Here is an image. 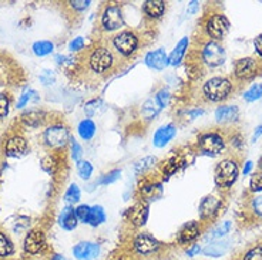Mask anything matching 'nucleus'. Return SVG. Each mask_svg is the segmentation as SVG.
<instances>
[{"label": "nucleus", "mask_w": 262, "mask_h": 260, "mask_svg": "<svg viewBox=\"0 0 262 260\" xmlns=\"http://www.w3.org/2000/svg\"><path fill=\"white\" fill-rule=\"evenodd\" d=\"M9 107H10V100L6 94L0 92V120L5 118L9 114Z\"/></svg>", "instance_id": "obj_40"}, {"label": "nucleus", "mask_w": 262, "mask_h": 260, "mask_svg": "<svg viewBox=\"0 0 262 260\" xmlns=\"http://www.w3.org/2000/svg\"><path fill=\"white\" fill-rule=\"evenodd\" d=\"M198 145H200V150L203 151L205 155H218L225 148L224 138L215 132H210V134L203 135L198 141Z\"/></svg>", "instance_id": "obj_6"}, {"label": "nucleus", "mask_w": 262, "mask_h": 260, "mask_svg": "<svg viewBox=\"0 0 262 260\" xmlns=\"http://www.w3.org/2000/svg\"><path fill=\"white\" fill-rule=\"evenodd\" d=\"M177 134V130L172 124H167V125H163L160 127L156 134H154V138H152V144L158 147V148H163L167 144L170 143L172 138L176 137Z\"/></svg>", "instance_id": "obj_17"}, {"label": "nucleus", "mask_w": 262, "mask_h": 260, "mask_svg": "<svg viewBox=\"0 0 262 260\" xmlns=\"http://www.w3.org/2000/svg\"><path fill=\"white\" fill-rule=\"evenodd\" d=\"M101 104H103V103H101L100 100H93V101H90V103H87L84 107L85 114H87V115H90V117L94 115V114L97 112L98 105H101Z\"/></svg>", "instance_id": "obj_45"}, {"label": "nucleus", "mask_w": 262, "mask_h": 260, "mask_svg": "<svg viewBox=\"0 0 262 260\" xmlns=\"http://www.w3.org/2000/svg\"><path fill=\"white\" fill-rule=\"evenodd\" d=\"M198 236H200V225L195 221L188 222L180 230V233H178V242L181 245H187V243H191V242L195 241Z\"/></svg>", "instance_id": "obj_18"}, {"label": "nucleus", "mask_w": 262, "mask_h": 260, "mask_svg": "<svg viewBox=\"0 0 262 260\" xmlns=\"http://www.w3.org/2000/svg\"><path fill=\"white\" fill-rule=\"evenodd\" d=\"M258 72H259V63L254 57L239 59L234 67L235 77L239 78V80H249V78L255 77Z\"/></svg>", "instance_id": "obj_9"}, {"label": "nucleus", "mask_w": 262, "mask_h": 260, "mask_svg": "<svg viewBox=\"0 0 262 260\" xmlns=\"http://www.w3.org/2000/svg\"><path fill=\"white\" fill-rule=\"evenodd\" d=\"M43 139H45V143H46L47 147H50V148H61V147H64L66 144H67V141H69V131H67L66 127L59 125V124L50 125V127L45 131Z\"/></svg>", "instance_id": "obj_5"}, {"label": "nucleus", "mask_w": 262, "mask_h": 260, "mask_svg": "<svg viewBox=\"0 0 262 260\" xmlns=\"http://www.w3.org/2000/svg\"><path fill=\"white\" fill-rule=\"evenodd\" d=\"M221 205H223V202H221V199H218L216 196H205L200 203V216H201V219L214 218L216 212L221 208Z\"/></svg>", "instance_id": "obj_15"}, {"label": "nucleus", "mask_w": 262, "mask_h": 260, "mask_svg": "<svg viewBox=\"0 0 262 260\" xmlns=\"http://www.w3.org/2000/svg\"><path fill=\"white\" fill-rule=\"evenodd\" d=\"M203 90L204 96L210 101H223L232 91V84L228 78L214 77L204 84Z\"/></svg>", "instance_id": "obj_1"}, {"label": "nucleus", "mask_w": 262, "mask_h": 260, "mask_svg": "<svg viewBox=\"0 0 262 260\" xmlns=\"http://www.w3.org/2000/svg\"><path fill=\"white\" fill-rule=\"evenodd\" d=\"M90 209H92V206H89V205H80L79 208L76 209V216H77L79 222L89 223V218H90Z\"/></svg>", "instance_id": "obj_38"}, {"label": "nucleus", "mask_w": 262, "mask_h": 260, "mask_svg": "<svg viewBox=\"0 0 262 260\" xmlns=\"http://www.w3.org/2000/svg\"><path fill=\"white\" fill-rule=\"evenodd\" d=\"M100 253V246L93 242H80L73 247V254L77 260H94Z\"/></svg>", "instance_id": "obj_12"}, {"label": "nucleus", "mask_w": 262, "mask_h": 260, "mask_svg": "<svg viewBox=\"0 0 262 260\" xmlns=\"http://www.w3.org/2000/svg\"><path fill=\"white\" fill-rule=\"evenodd\" d=\"M84 39L83 37H76V39H73L72 41H70V44H69V50L70 52H80L83 47H84Z\"/></svg>", "instance_id": "obj_47"}, {"label": "nucleus", "mask_w": 262, "mask_h": 260, "mask_svg": "<svg viewBox=\"0 0 262 260\" xmlns=\"http://www.w3.org/2000/svg\"><path fill=\"white\" fill-rule=\"evenodd\" d=\"M259 169L262 171V156H261V159H259Z\"/></svg>", "instance_id": "obj_55"}, {"label": "nucleus", "mask_w": 262, "mask_h": 260, "mask_svg": "<svg viewBox=\"0 0 262 260\" xmlns=\"http://www.w3.org/2000/svg\"><path fill=\"white\" fill-rule=\"evenodd\" d=\"M101 23H103V27L108 32L118 30L120 27L124 26V16H123L121 9L118 6L107 7L101 17Z\"/></svg>", "instance_id": "obj_10"}, {"label": "nucleus", "mask_w": 262, "mask_h": 260, "mask_svg": "<svg viewBox=\"0 0 262 260\" xmlns=\"http://www.w3.org/2000/svg\"><path fill=\"white\" fill-rule=\"evenodd\" d=\"M13 253H14L13 242L10 241L6 234L0 232V257H2V259H5V257L12 256Z\"/></svg>", "instance_id": "obj_28"}, {"label": "nucleus", "mask_w": 262, "mask_h": 260, "mask_svg": "<svg viewBox=\"0 0 262 260\" xmlns=\"http://www.w3.org/2000/svg\"><path fill=\"white\" fill-rule=\"evenodd\" d=\"M161 110V107L158 105L157 100H148L144 105H143V114H144L147 118H151L152 115H156L158 111Z\"/></svg>", "instance_id": "obj_36"}, {"label": "nucleus", "mask_w": 262, "mask_h": 260, "mask_svg": "<svg viewBox=\"0 0 262 260\" xmlns=\"http://www.w3.org/2000/svg\"><path fill=\"white\" fill-rule=\"evenodd\" d=\"M244 260H262V247H252L251 250H248V252L245 253Z\"/></svg>", "instance_id": "obj_42"}, {"label": "nucleus", "mask_w": 262, "mask_h": 260, "mask_svg": "<svg viewBox=\"0 0 262 260\" xmlns=\"http://www.w3.org/2000/svg\"><path fill=\"white\" fill-rule=\"evenodd\" d=\"M114 47L118 53H121L123 56H131L133 53L137 50L138 39L134 33L123 32L117 34L114 37Z\"/></svg>", "instance_id": "obj_8"}, {"label": "nucleus", "mask_w": 262, "mask_h": 260, "mask_svg": "<svg viewBox=\"0 0 262 260\" xmlns=\"http://www.w3.org/2000/svg\"><path fill=\"white\" fill-rule=\"evenodd\" d=\"M188 44H190V40L188 37H183V39L180 40L177 43V46L174 47V50L171 52L170 57H168V64L170 65H178L181 63V60H183L184 54L187 52V49H188Z\"/></svg>", "instance_id": "obj_20"}, {"label": "nucleus", "mask_w": 262, "mask_h": 260, "mask_svg": "<svg viewBox=\"0 0 262 260\" xmlns=\"http://www.w3.org/2000/svg\"><path fill=\"white\" fill-rule=\"evenodd\" d=\"M249 186H251L252 192H259V191H262V171L261 172H256L255 175H252Z\"/></svg>", "instance_id": "obj_41"}, {"label": "nucleus", "mask_w": 262, "mask_h": 260, "mask_svg": "<svg viewBox=\"0 0 262 260\" xmlns=\"http://www.w3.org/2000/svg\"><path fill=\"white\" fill-rule=\"evenodd\" d=\"M251 169H252V162L248 161V162L245 163V167H244V175H248L249 172H251Z\"/></svg>", "instance_id": "obj_53"}, {"label": "nucleus", "mask_w": 262, "mask_h": 260, "mask_svg": "<svg viewBox=\"0 0 262 260\" xmlns=\"http://www.w3.org/2000/svg\"><path fill=\"white\" fill-rule=\"evenodd\" d=\"M79 135L84 141H90L93 137H94V134H96V124L93 123L92 120H83L81 123L79 124Z\"/></svg>", "instance_id": "obj_26"}, {"label": "nucleus", "mask_w": 262, "mask_h": 260, "mask_svg": "<svg viewBox=\"0 0 262 260\" xmlns=\"http://www.w3.org/2000/svg\"><path fill=\"white\" fill-rule=\"evenodd\" d=\"M40 81L45 85H52L56 81V76L52 70H43L40 74Z\"/></svg>", "instance_id": "obj_43"}, {"label": "nucleus", "mask_w": 262, "mask_h": 260, "mask_svg": "<svg viewBox=\"0 0 262 260\" xmlns=\"http://www.w3.org/2000/svg\"><path fill=\"white\" fill-rule=\"evenodd\" d=\"M205 30L211 39L223 40L229 32L228 19L224 14H212L205 25Z\"/></svg>", "instance_id": "obj_4"}, {"label": "nucleus", "mask_w": 262, "mask_h": 260, "mask_svg": "<svg viewBox=\"0 0 262 260\" xmlns=\"http://www.w3.org/2000/svg\"><path fill=\"white\" fill-rule=\"evenodd\" d=\"M148 218V208L145 205H137L130 210V221L136 226H143Z\"/></svg>", "instance_id": "obj_23"}, {"label": "nucleus", "mask_w": 262, "mask_h": 260, "mask_svg": "<svg viewBox=\"0 0 262 260\" xmlns=\"http://www.w3.org/2000/svg\"><path fill=\"white\" fill-rule=\"evenodd\" d=\"M120 176H121V171H120V169H113V171H110L108 174H105V175L101 176L96 183H98V185H108V183H114V182H117L118 179H120Z\"/></svg>", "instance_id": "obj_33"}, {"label": "nucleus", "mask_w": 262, "mask_h": 260, "mask_svg": "<svg viewBox=\"0 0 262 260\" xmlns=\"http://www.w3.org/2000/svg\"><path fill=\"white\" fill-rule=\"evenodd\" d=\"M200 250H201V247L198 246V245H194L191 249L187 250V254H188V256H195L196 253H200Z\"/></svg>", "instance_id": "obj_51"}, {"label": "nucleus", "mask_w": 262, "mask_h": 260, "mask_svg": "<svg viewBox=\"0 0 262 260\" xmlns=\"http://www.w3.org/2000/svg\"><path fill=\"white\" fill-rule=\"evenodd\" d=\"M225 50L223 46H220L216 41L207 43L203 49V60L204 63L210 67H218L225 63Z\"/></svg>", "instance_id": "obj_7"}, {"label": "nucleus", "mask_w": 262, "mask_h": 260, "mask_svg": "<svg viewBox=\"0 0 262 260\" xmlns=\"http://www.w3.org/2000/svg\"><path fill=\"white\" fill-rule=\"evenodd\" d=\"M261 135H262V125H259V127L255 130V132H254V135H252V141L255 143L256 139H259Z\"/></svg>", "instance_id": "obj_52"}, {"label": "nucleus", "mask_w": 262, "mask_h": 260, "mask_svg": "<svg viewBox=\"0 0 262 260\" xmlns=\"http://www.w3.org/2000/svg\"><path fill=\"white\" fill-rule=\"evenodd\" d=\"M145 64L148 65L151 70L161 72V70H164L168 65V56L165 54L163 49L150 52L145 56Z\"/></svg>", "instance_id": "obj_16"}, {"label": "nucleus", "mask_w": 262, "mask_h": 260, "mask_svg": "<svg viewBox=\"0 0 262 260\" xmlns=\"http://www.w3.org/2000/svg\"><path fill=\"white\" fill-rule=\"evenodd\" d=\"M144 13L151 19H158L161 17L165 12V3L163 0H148L144 3Z\"/></svg>", "instance_id": "obj_22"}, {"label": "nucleus", "mask_w": 262, "mask_h": 260, "mask_svg": "<svg viewBox=\"0 0 262 260\" xmlns=\"http://www.w3.org/2000/svg\"><path fill=\"white\" fill-rule=\"evenodd\" d=\"M37 100H39L37 92L34 91V90H29V91H25L21 96H20L19 101H17L16 107H17V108H23V107L29 104L30 101H37Z\"/></svg>", "instance_id": "obj_35"}, {"label": "nucleus", "mask_w": 262, "mask_h": 260, "mask_svg": "<svg viewBox=\"0 0 262 260\" xmlns=\"http://www.w3.org/2000/svg\"><path fill=\"white\" fill-rule=\"evenodd\" d=\"M158 246H160V243H158L157 239H154L152 236L147 233L138 234L134 241V249L137 250V253L144 254V256L154 253Z\"/></svg>", "instance_id": "obj_14"}, {"label": "nucleus", "mask_w": 262, "mask_h": 260, "mask_svg": "<svg viewBox=\"0 0 262 260\" xmlns=\"http://www.w3.org/2000/svg\"><path fill=\"white\" fill-rule=\"evenodd\" d=\"M33 53L39 57H45V56H49L50 53H53L54 50V44L49 40H41V41H36L32 47Z\"/></svg>", "instance_id": "obj_27"}, {"label": "nucleus", "mask_w": 262, "mask_h": 260, "mask_svg": "<svg viewBox=\"0 0 262 260\" xmlns=\"http://www.w3.org/2000/svg\"><path fill=\"white\" fill-rule=\"evenodd\" d=\"M180 163H181V159H180V158H177V156L171 158L170 161L165 163V167H164V174H167V175H172V174L180 168Z\"/></svg>", "instance_id": "obj_39"}, {"label": "nucleus", "mask_w": 262, "mask_h": 260, "mask_svg": "<svg viewBox=\"0 0 262 260\" xmlns=\"http://www.w3.org/2000/svg\"><path fill=\"white\" fill-rule=\"evenodd\" d=\"M105 222V212L101 206H93L90 209V218H89V225L92 226H100Z\"/></svg>", "instance_id": "obj_29"}, {"label": "nucleus", "mask_w": 262, "mask_h": 260, "mask_svg": "<svg viewBox=\"0 0 262 260\" xmlns=\"http://www.w3.org/2000/svg\"><path fill=\"white\" fill-rule=\"evenodd\" d=\"M46 246V236L39 229H33L25 238V250L29 254H39Z\"/></svg>", "instance_id": "obj_11"}, {"label": "nucleus", "mask_w": 262, "mask_h": 260, "mask_svg": "<svg viewBox=\"0 0 262 260\" xmlns=\"http://www.w3.org/2000/svg\"><path fill=\"white\" fill-rule=\"evenodd\" d=\"M228 250V243L227 242H212L208 246L204 247V254L211 256V257H220Z\"/></svg>", "instance_id": "obj_25"}, {"label": "nucleus", "mask_w": 262, "mask_h": 260, "mask_svg": "<svg viewBox=\"0 0 262 260\" xmlns=\"http://www.w3.org/2000/svg\"><path fill=\"white\" fill-rule=\"evenodd\" d=\"M168 98H170V92L167 91V90H161V91L156 96V100H157L158 105H160L161 108H164L165 105L168 104Z\"/></svg>", "instance_id": "obj_48"}, {"label": "nucleus", "mask_w": 262, "mask_h": 260, "mask_svg": "<svg viewBox=\"0 0 262 260\" xmlns=\"http://www.w3.org/2000/svg\"><path fill=\"white\" fill-rule=\"evenodd\" d=\"M27 150V141L20 135H13L12 138H9L5 147V154L9 158H20V156L26 155Z\"/></svg>", "instance_id": "obj_13"}, {"label": "nucleus", "mask_w": 262, "mask_h": 260, "mask_svg": "<svg viewBox=\"0 0 262 260\" xmlns=\"http://www.w3.org/2000/svg\"><path fill=\"white\" fill-rule=\"evenodd\" d=\"M262 98V84H254L249 90L244 92V100L248 103H254Z\"/></svg>", "instance_id": "obj_32"}, {"label": "nucleus", "mask_w": 262, "mask_h": 260, "mask_svg": "<svg viewBox=\"0 0 262 260\" xmlns=\"http://www.w3.org/2000/svg\"><path fill=\"white\" fill-rule=\"evenodd\" d=\"M239 115V110L235 105H224L215 111V118L218 123H229L234 121Z\"/></svg>", "instance_id": "obj_21"}, {"label": "nucleus", "mask_w": 262, "mask_h": 260, "mask_svg": "<svg viewBox=\"0 0 262 260\" xmlns=\"http://www.w3.org/2000/svg\"><path fill=\"white\" fill-rule=\"evenodd\" d=\"M77 172L81 179H90V176L93 174V165L89 161H79L77 162Z\"/></svg>", "instance_id": "obj_34"}, {"label": "nucleus", "mask_w": 262, "mask_h": 260, "mask_svg": "<svg viewBox=\"0 0 262 260\" xmlns=\"http://www.w3.org/2000/svg\"><path fill=\"white\" fill-rule=\"evenodd\" d=\"M157 162L156 156H145L143 159H140L136 167H134V172L140 175V174H144L147 169H150L151 167H154V163Z\"/></svg>", "instance_id": "obj_31"}, {"label": "nucleus", "mask_w": 262, "mask_h": 260, "mask_svg": "<svg viewBox=\"0 0 262 260\" xmlns=\"http://www.w3.org/2000/svg\"><path fill=\"white\" fill-rule=\"evenodd\" d=\"M254 46H255L256 53L262 57V33L259 36H256V39L254 40Z\"/></svg>", "instance_id": "obj_50"}, {"label": "nucleus", "mask_w": 262, "mask_h": 260, "mask_svg": "<svg viewBox=\"0 0 262 260\" xmlns=\"http://www.w3.org/2000/svg\"><path fill=\"white\" fill-rule=\"evenodd\" d=\"M251 209L255 215H258L259 218H262V195L255 196L252 202H251Z\"/></svg>", "instance_id": "obj_46"}, {"label": "nucleus", "mask_w": 262, "mask_h": 260, "mask_svg": "<svg viewBox=\"0 0 262 260\" xmlns=\"http://www.w3.org/2000/svg\"><path fill=\"white\" fill-rule=\"evenodd\" d=\"M239 175V169L235 161L232 159H224L216 165L215 174V183L221 188H229L235 183L236 178Z\"/></svg>", "instance_id": "obj_2"}, {"label": "nucleus", "mask_w": 262, "mask_h": 260, "mask_svg": "<svg viewBox=\"0 0 262 260\" xmlns=\"http://www.w3.org/2000/svg\"><path fill=\"white\" fill-rule=\"evenodd\" d=\"M70 145H72V156L74 161H81L80 158L83 155V148L80 147V144L76 139H70Z\"/></svg>", "instance_id": "obj_44"}, {"label": "nucleus", "mask_w": 262, "mask_h": 260, "mask_svg": "<svg viewBox=\"0 0 262 260\" xmlns=\"http://www.w3.org/2000/svg\"><path fill=\"white\" fill-rule=\"evenodd\" d=\"M70 5L74 10H85L92 5V2L90 0H73V2H70Z\"/></svg>", "instance_id": "obj_49"}, {"label": "nucleus", "mask_w": 262, "mask_h": 260, "mask_svg": "<svg viewBox=\"0 0 262 260\" xmlns=\"http://www.w3.org/2000/svg\"><path fill=\"white\" fill-rule=\"evenodd\" d=\"M52 260H66V259L61 256V254H54Z\"/></svg>", "instance_id": "obj_54"}, {"label": "nucleus", "mask_w": 262, "mask_h": 260, "mask_svg": "<svg viewBox=\"0 0 262 260\" xmlns=\"http://www.w3.org/2000/svg\"><path fill=\"white\" fill-rule=\"evenodd\" d=\"M232 228V222L231 221H225L223 225H220L218 228H215L212 230V233H211V238H223L225 234H228V232Z\"/></svg>", "instance_id": "obj_37"}, {"label": "nucleus", "mask_w": 262, "mask_h": 260, "mask_svg": "<svg viewBox=\"0 0 262 260\" xmlns=\"http://www.w3.org/2000/svg\"><path fill=\"white\" fill-rule=\"evenodd\" d=\"M21 121L26 124L27 127H39L40 124L45 121V112L43 111H27L21 115Z\"/></svg>", "instance_id": "obj_24"}, {"label": "nucleus", "mask_w": 262, "mask_h": 260, "mask_svg": "<svg viewBox=\"0 0 262 260\" xmlns=\"http://www.w3.org/2000/svg\"><path fill=\"white\" fill-rule=\"evenodd\" d=\"M80 196H81V192H80V188L76 185V183H72L64 194V201L69 203V205H74L80 201Z\"/></svg>", "instance_id": "obj_30"}, {"label": "nucleus", "mask_w": 262, "mask_h": 260, "mask_svg": "<svg viewBox=\"0 0 262 260\" xmlns=\"http://www.w3.org/2000/svg\"><path fill=\"white\" fill-rule=\"evenodd\" d=\"M77 223H79V219L76 216V209H73L72 206H67V208L61 210V214L59 216V225L64 230L70 232L73 229H76Z\"/></svg>", "instance_id": "obj_19"}, {"label": "nucleus", "mask_w": 262, "mask_h": 260, "mask_svg": "<svg viewBox=\"0 0 262 260\" xmlns=\"http://www.w3.org/2000/svg\"><path fill=\"white\" fill-rule=\"evenodd\" d=\"M114 64V57L112 52L105 47H98L90 54V67L94 73H104L112 68Z\"/></svg>", "instance_id": "obj_3"}]
</instances>
